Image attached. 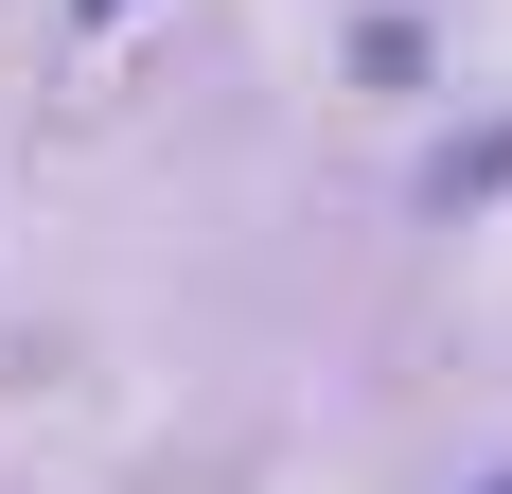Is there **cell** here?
<instances>
[{"instance_id": "6da1fadb", "label": "cell", "mask_w": 512, "mask_h": 494, "mask_svg": "<svg viewBox=\"0 0 512 494\" xmlns=\"http://www.w3.org/2000/svg\"><path fill=\"white\" fill-rule=\"evenodd\" d=\"M512 195V106H495V124H477V142H442V159H424V177H407V212H424V230H477V212H495Z\"/></svg>"}, {"instance_id": "7a4b0ae2", "label": "cell", "mask_w": 512, "mask_h": 494, "mask_svg": "<svg viewBox=\"0 0 512 494\" xmlns=\"http://www.w3.org/2000/svg\"><path fill=\"white\" fill-rule=\"evenodd\" d=\"M354 89H371V106H424V89H442V36H424L407 0H389V18H354Z\"/></svg>"}, {"instance_id": "3957f363", "label": "cell", "mask_w": 512, "mask_h": 494, "mask_svg": "<svg viewBox=\"0 0 512 494\" xmlns=\"http://www.w3.org/2000/svg\"><path fill=\"white\" fill-rule=\"evenodd\" d=\"M71 18H124V0H71Z\"/></svg>"}, {"instance_id": "277c9868", "label": "cell", "mask_w": 512, "mask_h": 494, "mask_svg": "<svg viewBox=\"0 0 512 494\" xmlns=\"http://www.w3.org/2000/svg\"><path fill=\"white\" fill-rule=\"evenodd\" d=\"M477 494H512V477H477Z\"/></svg>"}]
</instances>
